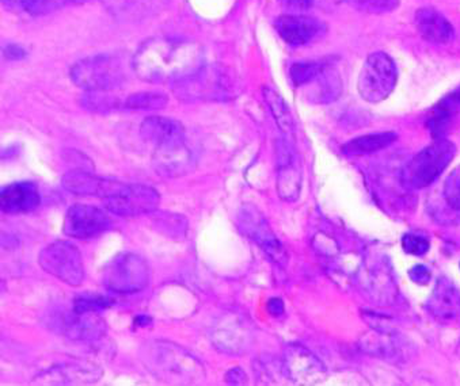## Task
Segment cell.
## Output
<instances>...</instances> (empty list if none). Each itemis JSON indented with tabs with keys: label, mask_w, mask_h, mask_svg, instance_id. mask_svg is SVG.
I'll use <instances>...</instances> for the list:
<instances>
[{
	"label": "cell",
	"mask_w": 460,
	"mask_h": 386,
	"mask_svg": "<svg viewBox=\"0 0 460 386\" xmlns=\"http://www.w3.org/2000/svg\"><path fill=\"white\" fill-rule=\"evenodd\" d=\"M201 64L203 53L199 45L166 37L143 42L132 61L137 77L154 84L178 83L199 71Z\"/></svg>",
	"instance_id": "6da1fadb"
},
{
	"label": "cell",
	"mask_w": 460,
	"mask_h": 386,
	"mask_svg": "<svg viewBox=\"0 0 460 386\" xmlns=\"http://www.w3.org/2000/svg\"><path fill=\"white\" fill-rule=\"evenodd\" d=\"M142 361L155 377L172 383H193L203 377V366L185 348L164 340L147 343Z\"/></svg>",
	"instance_id": "7a4b0ae2"
},
{
	"label": "cell",
	"mask_w": 460,
	"mask_h": 386,
	"mask_svg": "<svg viewBox=\"0 0 460 386\" xmlns=\"http://www.w3.org/2000/svg\"><path fill=\"white\" fill-rule=\"evenodd\" d=\"M71 81L86 92H113L127 81L124 64L117 56L95 55L74 64Z\"/></svg>",
	"instance_id": "3957f363"
},
{
	"label": "cell",
	"mask_w": 460,
	"mask_h": 386,
	"mask_svg": "<svg viewBox=\"0 0 460 386\" xmlns=\"http://www.w3.org/2000/svg\"><path fill=\"white\" fill-rule=\"evenodd\" d=\"M456 146L446 138H436L430 145L417 154L402 171L406 188L419 190L432 185L454 161Z\"/></svg>",
	"instance_id": "277c9868"
},
{
	"label": "cell",
	"mask_w": 460,
	"mask_h": 386,
	"mask_svg": "<svg viewBox=\"0 0 460 386\" xmlns=\"http://www.w3.org/2000/svg\"><path fill=\"white\" fill-rule=\"evenodd\" d=\"M398 82L395 61L385 52H375L368 56L360 75L358 90L367 102L377 103L388 98Z\"/></svg>",
	"instance_id": "5b68a950"
},
{
	"label": "cell",
	"mask_w": 460,
	"mask_h": 386,
	"mask_svg": "<svg viewBox=\"0 0 460 386\" xmlns=\"http://www.w3.org/2000/svg\"><path fill=\"white\" fill-rule=\"evenodd\" d=\"M103 279L111 292L134 294L150 285V268L147 260L139 254L122 252L109 263Z\"/></svg>",
	"instance_id": "8992f818"
},
{
	"label": "cell",
	"mask_w": 460,
	"mask_h": 386,
	"mask_svg": "<svg viewBox=\"0 0 460 386\" xmlns=\"http://www.w3.org/2000/svg\"><path fill=\"white\" fill-rule=\"evenodd\" d=\"M172 86L174 94L180 100H220L235 95V82L223 69L201 66L199 71Z\"/></svg>",
	"instance_id": "52a82bcc"
},
{
	"label": "cell",
	"mask_w": 460,
	"mask_h": 386,
	"mask_svg": "<svg viewBox=\"0 0 460 386\" xmlns=\"http://www.w3.org/2000/svg\"><path fill=\"white\" fill-rule=\"evenodd\" d=\"M39 265L45 273L70 286H81L84 281V258L78 247L58 241L45 247L39 255Z\"/></svg>",
	"instance_id": "ba28073f"
},
{
	"label": "cell",
	"mask_w": 460,
	"mask_h": 386,
	"mask_svg": "<svg viewBox=\"0 0 460 386\" xmlns=\"http://www.w3.org/2000/svg\"><path fill=\"white\" fill-rule=\"evenodd\" d=\"M103 206L113 215L122 217H137L156 212L161 196L155 189L147 185L124 183L121 189L108 198L102 199Z\"/></svg>",
	"instance_id": "9c48e42d"
},
{
	"label": "cell",
	"mask_w": 460,
	"mask_h": 386,
	"mask_svg": "<svg viewBox=\"0 0 460 386\" xmlns=\"http://www.w3.org/2000/svg\"><path fill=\"white\" fill-rule=\"evenodd\" d=\"M239 229L247 238L258 244L272 262L284 266L288 260L286 249L273 233L264 215L254 206H243L238 215Z\"/></svg>",
	"instance_id": "30bf717a"
},
{
	"label": "cell",
	"mask_w": 460,
	"mask_h": 386,
	"mask_svg": "<svg viewBox=\"0 0 460 386\" xmlns=\"http://www.w3.org/2000/svg\"><path fill=\"white\" fill-rule=\"evenodd\" d=\"M111 228V220L102 209L90 205H74L64 218L63 231L74 239L97 238Z\"/></svg>",
	"instance_id": "8fae6325"
},
{
	"label": "cell",
	"mask_w": 460,
	"mask_h": 386,
	"mask_svg": "<svg viewBox=\"0 0 460 386\" xmlns=\"http://www.w3.org/2000/svg\"><path fill=\"white\" fill-rule=\"evenodd\" d=\"M102 377V370L90 362H64L45 369L34 377L39 385H90Z\"/></svg>",
	"instance_id": "7c38bea8"
},
{
	"label": "cell",
	"mask_w": 460,
	"mask_h": 386,
	"mask_svg": "<svg viewBox=\"0 0 460 386\" xmlns=\"http://www.w3.org/2000/svg\"><path fill=\"white\" fill-rule=\"evenodd\" d=\"M425 308L441 326L460 324V292L446 276H440L436 282Z\"/></svg>",
	"instance_id": "4fadbf2b"
},
{
	"label": "cell",
	"mask_w": 460,
	"mask_h": 386,
	"mask_svg": "<svg viewBox=\"0 0 460 386\" xmlns=\"http://www.w3.org/2000/svg\"><path fill=\"white\" fill-rule=\"evenodd\" d=\"M58 331L74 342L95 343L106 335V324L98 312L71 311L58 318Z\"/></svg>",
	"instance_id": "5bb4252c"
},
{
	"label": "cell",
	"mask_w": 460,
	"mask_h": 386,
	"mask_svg": "<svg viewBox=\"0 0 460 386\" xmlns=\"http://www.w3.org/2000/svg\"><path fill=\"white\" fill-rule=\"evenodd\" d=\"M63 186L75 196L105 199L116 194L124 183L111 178L97 177L90 170L74 169L64 175Z\"/></svg>",
	"instance_id": "9a60e30c"
},
{
	"label": "cell",
	"mask_w": 460,
	"mask_h": 386,
	"mask_svg": "<svg viewBox=\"0 0 460 386\" xmlns=\"http://www.w3.org/2000/svg\"><path fill=\"white\" fill-rule=\"evenodd\" d=\"M283 369L289 380L297 383H318L324 377V366L321 361L310 351L297 345L286 348Z\"/></svg>",
	"instance_id": "2e32d148"
},
{
	"label": "cell",
	"mask_w": 460,
	"mask_h": 386,
	"mask_svg": "<svg viewBox=\"0 0 460 386\" xmlns=\"http://www.w3.org/2000/svg\"><path fill=\"white\" fill-rule=\"evenodd\" d=\"M275 26L281 39L292 47L310 44L326 31V26L321 21L308 15H281L276 20Z\"/></svg>",
	"instance_id": "e0dca14e"
},
{
	"label": "cell",
	"mask_w": 460,
	"mask_h": 386,
	"mask_svg": "<svg viewBox=\"0 0 460 386\" xmlns=\"http://www.w3.org/2000/svg\"><path fill=\"white\" fill-rule=\"evenodd\" d=\"M302 189V171L294 151L286 141L278 146V193L283 201H296Z\"/></svg>",
	"instance_id": "ac0fdd59"
},
{
	"label": "cell",
	"mask_w": 460,
	"mask_h": 386,
	"mask_svg": "<svg viewBox=\"0 0 460 386\" xmlns=\"http://www.w3.org/2000/svg\"><path fill=\"white\" fill-rule=\"evenodd\" d=\"M154 167L164 178L188 175L193 170V156L185 141L172 145L158 146L154 152Z\"/></svg>",
	"instance_id": "d6986e66"
},
{
	"label": "cell",
	"mask_w": 460,
	"mask_h": 386,
	"mask_svg": "<svg viewBox=\"0 0 460 386\" xmlns=\"http://www.w3.org/2000/svg\"><path fill=\"white\" fill-rule=\"evenodd\" d=\"M361 348L371 355L390 362H398L408 359L411 346L400 335L377 329L361 339Z\"/></svg>",
	"instance_id": "ffe728a7"
},
{
	"label": "cell",
	"mask_w": 460,
	"mask_h": 386,
	"mask_svg": "<svg viewBox=\"0 0 460 386\" xmlns=\"http://www.w3.org/2000/svg\"><path fill=\"white\" fill-rule=\"evenodd\" d=\"M40 205L39 189L31 182H18L2 189L0 206L7 215H22L37 209Z\"/></svg>",
	"instance_id": "44dd1931"
},
{
	"label": "cell",
	"mask_w": 460,
	"mask_h": 386,
	"mask_svg": "<svg viewBox=\"0 0 460 386\" xmlns=\"http://www.w3.org/2000/svg\"><path fill=\"white\" fill-rule=\"evenodd\" d=\"M140 135L148 143L158 146L172 145L185 141V127L180 121L166 117H148L142 122Z\"/></svg>",
	"instance_id": "7402d4cb"
},
{
	"label": "cell",
	"mask_w": 460,
	"mask_h": 386,
	"mask_svg": "<svg viewBox=\"0 0 460 386\" xmlns=\"http://www.w3.org/2000/svg\"><path fill=\"white\" fill-rule=\"evenodd\" d=\"M417 31L430 44L446 45L454 39V26L444 15L433 9H420L414 18Z\"/></svg>",
	"instance_id": "603a6c76"
},
{
	"label": "cell",
	"mask_w": 460,
	"mask_h": 386,
	"mask_svg": "<svg viewBox=\"0 0 460 386\" xmlns=\"http://www.w3.org/2000/svg\"><path fill=\"white\" fill-rule=\"evenodd\" d=\"M460 113V89L455 90L451 94L446 95L440 102L436 105L433 116L428 121L430 133L433 137L440 138L444 130L448 127L452 117Z\"/></svg>",
	"instance_id": "cb8c5ba5"
},
{
	"label": "cell",
	"mask_w": 460,
	"mask_h": 386,
	"mask_svg": "<svg viewBox=\"0 0 460 386\" xmlns=\"http://www.w3.org/2000/svg\"><path fill=\"white\" fill-rule=\"evenodd\" d=\"M395 140H397V135L394 132L361 136V137L353 138L349 143L345 144L342 146V152L347 154H355V156L374 154V152L387 148Z\"/></svg>",
	"instance_id": "d4e9b609"
},
{
	"label": "cell",
	"mask_w": 460,
	"mask_h": 386,
	"mask_svg": "<svg viewBox=\"0 0 460 386\" xmlns=\"http://www.w3.org/2000/svg\"><path fill=\"white\" fill-rule=\"evenodd\" d=\"M264 100L272 111L276 124L280 127L281 132L291 135L295 132V119L291 110L287 106L286 101L272 87L267 86L264 89Z\"/></svg>",
	"instance_id": "484cf974"
},
{
	"label": "cell",
	"mask_w": 460,
	"mask_h": 386,
	"mask_svg": "<svg viewBox=\"0 0 460 386\" xmlns=\"http://www.w3.org/2000/svg\"><path fill=\"white\" fill-rule=\"evenodd\" d=\"M311 83H316L314 92L315 102H332L341 94V79L332 66H327Z\"/></svg>",
	"instance_id": "4316f807"
},
{
	"label": "cell",
	"mask_w": 460,
	"mask_h": 386,
	"mask_svg": "<svg viewBox=\"0 0 460 386\" xmlns=\"http://www.w3.org/2000/svg\"><path fill=\"white\" fill-rule=\"evenodd\" d=\"M154 228L172 239H183L188 231V221L183 215L169 212H156L153 218Z\"/></svg>",
	"instance_id": "83f0119b"
},
{
	"label": "cell",
	"mask_w": 460,
	"mask_h": 386,
	"mask_svg": "<svg viewBox=\"0 0 460 386\" xmlns=\"http://www.w3.org/2000/svg\"><path fill=\"white\" fill-rule=\"evenodd\" d=\"M327 61H310V63H295L289 68V77H291L294 86L302 87L310 84L315 81L316 77L327 68Z\"/></svg>",
	"instance_id": "f1b7e54d"
},
{
	"label": "cell",
	"mask_w": 460,
	"mask_h": 386,
	"mask_svg": "<svg viewBox=\"0 0 460 386\" xmlns=\"http://www.w3.org/2000/svg\"><path fill=\"white\" fill-rule=\"evenodd\" d=\"M169 103V98L162 92H143L129 95L124 108L129 110H159Z\"/></svg>",
	"instance_id": "f546056e"
},
{
	"label": "cell",
	"mask_w": 460,
	"mask_h": 386,
	"mask_svg": "<svg viewBox=\"0 0 460 386\" xmlns=\"http://www.w3.org/2000/svg\"><path fill=\"white\" fill-rule=\"evenodd\" d=\"M68 0H4L6 6L22 10L29 14L40 15L60 9Z\"/></svg>",
	"instance_id": "4dcf8cb0"
},
{
	"label": "cell",
	"mask_w": 460,
	"mask_h": 386,
	"mask_svg": "<svg viewBox=\"0 0 460 386\" xmlns=\"http://www.w3.org/2000/svg\"><path fill=\"white\" fill-rule=\"evenodd\" d=\"M113 303V298L108 295L82 294L74 300L73 309L79 313L101 312L103 309L111 308Z\"/></svg>",
	"instance_id": "1f68e13d"
},
{
	"label": "cell",
	"mask_w": 460,
	"mask_h": 386,
	"mask_svg": "<svg viewBox=\"0 0 460 386\" xmlns=\"http://www.w3.org/2000/svg\"><path fill=\"white\" fill-rule=\"evenodd\" d=\"M348 2L355 9L366 13H374V14L394 12L400 6V0H348Z\"/></svg>",
	"instance_id": "d6a6232c"
},
{
	"label": "cell",
	"mask_w": 460,
	"mask_h": 386,
	"mask_svg": "<svg viewBox=\"0 0 460 386\" xmlns=\"http://www.w3.org/2000/svg\"><path fill=\"white\" fill-rule=\"evenodd\" d=\"M444 199L454 210H460V166L447 178L444 183Z\"/></svg>",
	"instance_id": "836d02e7"
},
{
	"label": "cell",
	"mask_w": 460,
	"mask_h": 386,
	"mask_svg": "<svg viewBox=\"0 0 460 386\" xmlns=\"http://www.w3.org/2000/svg\"><path fill=\"white\" fill-rule=\"evenodd\" d=\"M402 247L408 254L422 257L429 251L430 244L428 239L422 238V236L416 235V233H406L402 238Z\"/></svg>",
	"instance_id": "e575fe53"
},
{
	"label": "cell",
	"mask_w": 460,
	"mask_h": 386,
	"mask_svg": "<svg viewBox=\"0 0 460 386\" xmlns=\"http://www.w3.org/2000/svg\"><path fill=\"white\" fill-rule=\"evenodd\" d=\"M409 276L417 285H427L430 278H432V274H430L429 268L427 266L416 265L409 271Z\"/></svg>",
	"instance_id": "d590c367"
},
{
	"label": "cell",
	"mask_w": 460,
	"mask_h": 386,
	"mask_svg": "<svg viewBox=\"0 0 460 386\" xmlns=\"http://www.w3.org/2000/svg\"><path fill=\"white\" fill-rule=\"evenodd\" d=\"M4 57L10 58V60H21V58L26 56L25 50L20 45H7L4 49Z\"/></svg>",
	"instance_id": "8d00e7d4"
},
{
	"label": "cell",
	"mask_w": 460,
	"mask_h": 386,
	"mask_svg": "<svg viewBox=\"0 0 460 386\" xmlns=\"http://www.w3.org/2000/svg\"><path fill=\"white\" fill-rule=\"evenodd\" d=\"M246 374L242 372L239 367H235V369L230 370V372L226 374V381L230 383H246Z\"/></svg>",
	"instance_id": "74e56055"
},
{
	"label": "cell",
	"mask_w": 460,
	"mask_h": 386,
	"mask_svg": "<svg viewBox=\"0 0 460 386\" xmlns=\"http://www.w3.org/2000/svg\"><path fill=\"white\" fill-rule=\"evenodd\" d=\"M284 6L291 9L305 10L313 4V0H279Z\"/></svg>",
	"instance_id": "f35d334b"
},
{
	"label": "cell",
	"mask_w": 460,
	"mask_h": 386,
	"mask_svg": "<svg viewBox=\"0 0 460 386\" xmlns=\"http://www.w3.org/2000/svg\"><path fill=\"white\" fill-rule=\"evenodd\" d=\"M268 311H270V315L273 316H281L284 313V303L280 298H272L268 303Z\"/></svg>",
	"instance_id": "ab89813d"
},
{
	"label": "cell",
	"mask_w": 460,
	"mask_h": 386,
	"mask_svg": "<svg viewBox=\"0 0 460 386\" xmlns=\"http://www.w3.org/2000/svg\"><path fill=\"white\" fill-rule=\"evenodd\" d=\"M151 319L147 318V316H137V319H135V324H137V327H147L148 324H151Z\"/></svg>",
	"instance_id": "60d3db41"
},
{
	"label": "cell",
	"mask_w": 460,
	"mask_h": 386,
	"mask_svg": "<svg viewBox=\"0 0 460 386\" xmlns=\"http://www.w3.org/2000/svg\"><path fill=\"white\" fill-rule=\"evenodd\" d=\"M68 2L74 4H87V2H92V0H68Z\"/></svg>",
	"instance_id": "b9f144b4"
}]
</instances>
